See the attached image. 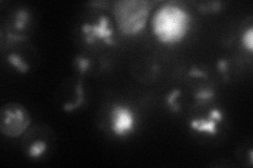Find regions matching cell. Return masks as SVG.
<instances>
[{"instance_id": "obj_4", "label": "cell", "mask_w": 253, "mask_h": 168, "mask_svg": "<svg viewBox=\"0 0 253 168\" xmlns=\"http://www.w3.org/2000/svg\"><path fill=\"white\" fill-rule=\"evenodd\" d=\"M133 125V117L129 109L122 106H116L113 109V131L117 134L128 133Z\"/></svg>"}, {"instance_id": "obj_6", "label": "cell", "mask_w": 253, "mask_h": 168, "mask_svg": "<svg viewBox=\"0 0 253 168\" xmlns=\"http://www.w3.org/2000/svg\"><path fill=\"white\" fill-rule=\"evenodd\" d=\"M244 43L249 51L253 49V30L250 28L244 35Z\"/></svg>"}, {"instance_id": "obj_1", "label": "cell", "mask_w": 253, "mask_h": 168, "mask_svg": "<svg viewBox=\"0 0 253 168\" xmlns=\"http://www.w3.org/2000/svg\"><path fill=\"white\" fill-rule=\"evenodd\" d=\"M190 25V16L176 4H165L155 13L153 30L163 42L173 43L183 38Z\"/></svg>"}, {"instance_id": "obj_7", "label": "cell", "mask_w": 253, "mask_h": 168, "mask_svg": "<svg viewBox=\"0 0 253 168\" xmlns=\"http://www.w3.org/2000/svg\"><path fill=\"white\" fill-rule=\"evenodd\" d=\"M9 60L13 63V65H14L15 67H17L20 70L25 71V70L27 69V68H25V65H23V63L19 60V58H18L16 55H11L10 57H9Z\"/></svg>"}, {"instance_id": "obj_3", "label": "cell", "mask_w": 253, "mask_h": 168, "mask_svg": "<svg viewBox=\"0 0 253 168\" xmlns=\"http://www.w3.org/2000/svg\"><path fill=\"white\" fill-rule=\"evenodd\" d=\"M30 122L28 110L18 103H6L0 110V131L6 137H18L28 129Z\"/></svg>"}, {"instance_id": "obj_2", "label": "cell", "mask_w": 253, "mask_h": 168, "mask_svg": "<svg viewBox=\"0 0 253 168\" xmlns=\"http://www.w3.org/2000/svg\"><path fill=\"white\" fill-rule=\"evenodd\" d=\"M149 3L139 0L118 1L114 6V14L118 27L125 34H136L145 27L149 15Z\"/></svg>"}, {"instance_id": "obj_5", "label": "cell", "mask_w": 253, "mask_h": 168, "mask_svg": "<svg viewBox=\"0 0 253 168\" xmlns=\"http://www.w3.org/2000/svg\"><path fill=\"white\" fill-rule=\"evenodd\" d=\"M44 149H45L44 143L37 142L36 144H34V145L31 147L29 153H30L31 157H38V156H41L43 153Z\"/></svg>"}]
</instances>
